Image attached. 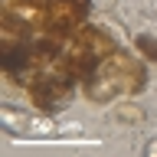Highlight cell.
<instances>
[{
    "instance_id": "obj_1",
    "label": "cell",
    "mask_w": 157,
    "mask_h": 157,
    "mask_svg": "<svg viewBox=\"0 0 157 157\" xmlns=\"http://www.w3.org/2000/svg\"><path fill=\"white\" fill-rule=\"evenodd\" d=\"M0 124H3V131L13 134V137H29L33 115H29V111H17L13 105H3L0 108Z\"/></svg>"
},
{
    "instance_id": "obj_2",
    "label": "cell",
    "mask_w": 157,
    "mask_h": 157,
    "mask_svg": "<svg viewBox=\"0 0 157 157\" xmlns=\"http://www.w3.org/2000/svg\"><path fill=\"white\" fill-rule=\"evenodd\" d=\"M137 46H141V49H151V52H154L151 59H157V46L151 43V36H141V39H137Z\"/></svg>"
},
{
    "instance_id": "obj_3",
    "label": "cell",
    "mask_w": 157,
    "mask_h": 157,
    "mask_svg": "<svg viewBox=\"0 0 157 157\" xmlns=\"http://www.w3.org/2000/svg\"><path fill=\"white\" fill-rule=\"evenodd\" d=\"M144 157H157V137H151L144 144Z\"/></svg>"
}]
</instances>
